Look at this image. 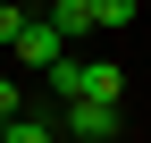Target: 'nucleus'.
<instances>
[{
  "label": "nucleus",
  "mask_w": 151,
  "mask_h": 143,
  "mask_svg": "<svg viewBox=\"0 0 151 143\" xmlns=\"http://www.w3.org/2000/svg\"><path fill=\"white\" fill-rule=\"evenodd\" d=\"M126 110L118 101H67V143H118Z\"/></svg>",
  "instance_id": "obj_1"
},
{
  "label": "nucleus",
  "mask_w": 151,
  "mask_h": 143,
  "mask_svg": "<svg viewBox=\"0 0 151 143\" xmlns=\"http://www.w3.org/2000/svg\"><path fill=\"white\" fill-rule=\"evenodd\" d=\"M17 67H50V59H67V42H59V25L50 17H25V34H17Z\"/></svg>",
  "instance_id": "obj_2"
},
{
  "label": "nucleus",
  "mask_w": 151,
  "mask_h": 143,
  "mask_svg": "<svg viewBox=\"0 0 151 143\" xmlns=\"http://www.w3.org/2000/svg\"><path fill=\"white\" fill-rule=\"evenodd\" d=\"M76 101H126V67L118 59H84V93Z\"/></svg>",
  "instance_id": "obj_3"
},
{
  "label": "nucleus",
  "mask_w": 151,
  "mask_h": 143,
  "mask_svg": "<svg viewBox=\"0 0 151 143\" xmlns=\"http://www.w3.org/2000/svg\"><path fill=\"white\" fill-rule=\"evenodd\" d=\"M50 25H59V42H76V34H92V17H84V0H50Z\"/></svg>",
  "instance_id": "obj_4"
},
{
  "label": "nucleus",
  "mask_w": 151,
  "mask_h": 143,
  "mask_svg": "<svg viewBox=\"0 0 151 143\" xmlns=\"http://www.w3.org/2000/svg\"><path fill=\"white\" fill-rule=\"evenodd\" d=\"M42 84H50L59 101H76V93H84V59H50V67H42Z\"/></svg>",
  "instance_id": "obj_5"
},
{
  "label": "nucleus",
  "mask_w": 151,
  "mask_h": 143,
  "mask_svg": "<svg viewBox=\"0 0 151 143\" xmlns=\"http://www.w3.org/2000/svg\"><path fill=\"white\" fill-rule=\"evenodd\" d=\"M0 143H59V126H42L34 110H17L9 126H0Z\"/></svg>",
  "instance_id": "obj_6"
},
{
  "label": "nucleus",
  "mask_w": 151,
  "mask_h": 143,
  "mask_svg": "<svg viewBox=\"0 0 151 143\" xmlns=\"http://www.w3.org/2000/svg\"><path fill=\"white\" fill-rule=\"evenodd\" d=\"M92 25H134V0H84Z\"/></svg>",
  "instance_id": "obj_7"
},
{
  "label": "nucleus",
  "mask_w": 151,
  "mask_h": 143,
  "mask_svg": "<svg viewBox=\"0 0 151 143\" xmlns=\"http://www.w3.org/2000/svg\"><path fill=\"white\" fill-rule=\"evenodd\" d=\"M17 34H25V9H17V0H0V51H9Z\"/></svg>",
  "instance_id": "obj_8"
},
{
  "label": "nucleus",
  "mask_w": 151,
  "mask_h": 143,
  "mask_svg": "<svg viewBox=\"0 0 151 143\" xmlns=\"http://www.w3.org/2000/svg\"><path fill=\"white\" fill-rule=\"evenodd\" d=\"M0 118H17V76H0Z\"/></svg>",
  "instance_id": "obj_9"
}]
</instances>
